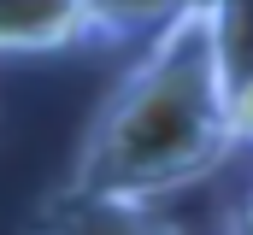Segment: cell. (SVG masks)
<instances>
[{"label": "cell", "mask_w": 253, "mask_h": 235, "mask_svg": "<svg viewBox=\"0 0 253 235\" xmlns=\"http://www.w3.org/2000/svg\"><path fill=\"white\" fill-rule=\"evenodd\" d=\"M194 0H88V36L106 41V47H124V41H153L165 36Z\"/></svg>", "instance_id": "cell-4"}, {"label": "cell", "mask_w": 253, "mask_h": 235, "mask_svg": "<svg viewBox=\"0 0 253 235\" xmlns=\"http://www.w3.org/2000/svg\"><path fill=\"white\" fill-rule=\"evenodd\" d=\"M212 12H218V47L230 82L253 77V0H212Z\"/></svg>", "instance_id": "cell-5"}, {"label": "cell", "mask_w": 253, "mask_h": 235, "mask_svg": "<svg viewBox=\"0 0 253 235\" xmlns=\"http://www.w3.org/2000/svg\"><path fill=\"white\" fill-rule=\"evenodd\" d=\"M230 129H236L242 147H253V77L230 82Z\"/></svg>", "instance_id": "cell-6"}, {"label": "cell", "mask_w": 253, "mask_h": 235, "mask_svg": "<svg viewBox=\"0 0 253 235\" xmlns=\"http://www.w3.org/2000/svg\"><path fill=\"white\" fill-rule=\"evenodd\" d=\"M30 235H183L177 218L159 212V200L141 194H94V188H53Z\"/></svg>", "instance_id": "cell-2"}, {"label": "cell", "mask_w": 253, "mask_h": 235, "mask_svg": "<svg viewBox=\"0 0 253 235\" xmlns=\"http://www.w3.org/2000/svg\"><path fill=\"white\" fill-rule=\"evenodd\" d=\"M236 147L242 141L230 129V71L218 47V12L212 0H194L112 82L59 188L171 200L206 182Z\"/></svg>", "instance_id": "cell-1"}, {"label": "cell", "mask_w": 253, "mask_h": 235, "mask_svg": "<svg viewBox=\"0 0 253 235\" xmlns=\"http://www.w3.org/2000/svg\"><path fill=\"white\" fill-rule=\"evenodd\" d=\"M88 36V0H0V47L12 59H42L83 47Z\"/></svg>", "instance_id": "cell-3"}, {"label": "cell", "mask_w": 253, "mask_h": 235, "mask_svg": "<svg viewBox=\"0 0 253 235\" xmlns=\"http://www.w3.org/2000/svg\"><path fill=\"white\" fill-rule=\"evenodd\" d=\"M224 235H253V194L230 212V218H224Z\"/></svg>", "instance_id": "cell-7"}]
</instances>
